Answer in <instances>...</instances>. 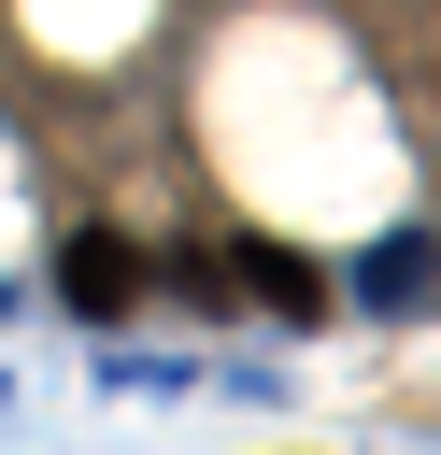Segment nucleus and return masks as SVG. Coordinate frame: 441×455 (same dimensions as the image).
Instances as JSON below:
<instances>
[{
  "label": "nucleus",
  "instance_id": "7ed1b4c3",
  "mask_svg": "<svg viewBox=\"0 0 441 455\" xmlns=\"http://www.w3.org/2000/svg\"><path fill=\"white\" fill-rule=\"evenodd\" d=\"M356 299H370V313H441V242H413V228L370 242V256H356Z\"/></svg>",
  "mask_w": 441,
  "mask_h": 455
},
{
  "label": "nucleus",
  "instance_id": "f257e3e1",
  "mask_svg": "<svg viewBox=\"0 0 441 455\" xmlns=\"http://www.w3.org/2000/svg\"><path fill=\"white\" fill-rule=\"evenodd\" d=\"M57 299H71L85 327H114V313L142 299V242H128V228H71V242H57Z\"/></svg>",
  "mask_w": 441,
  "mask_h": 455
},
{
  "label": "nucleus",
  "instance_id": "f03ea898",
  "mask_svg": "<svg viewBox=\"0 0 441 455\" xmlns=\"http://www.w3.org/2000/svg\"><path fill=\"white\" fill-rule=\"evenodd\" d=\"M242 284H256V313L270 327H327L341 299H327V270L299 256V242H242Z\"/></svg>",
  "mask_w": 441,
  "mask_h": 455
}]
</instances>
